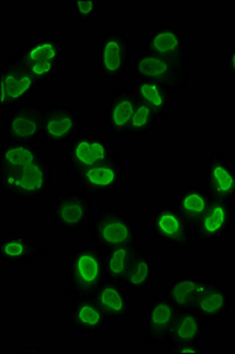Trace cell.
I'll list each match as a JSON object with an SVG mask.
<instances>
[{"label":"cell","instance_id":"cell-1","mask_svg":"<svg viewBox=\"0 0 235 354\" xmlns=\"http://www.w3.org/2000/svg\"><path fill=\"white\" fill-rule=\"evenodd\" d=\"M104 281L106 260L101 248L84 245L70 254L65 268V283L71 300L93 297Z\"/></svg>","mask_w":235,"mask_h":354},{"label":"cell","instance_id":"cell-2","mask_svg":"<svg viewBox=\"0 0 235 354\" xmlns=\"http://www.w3.org/2000/svg\"><path fill=\"white\" fill-rule=\"evenodd\" d=\"M51 185V165L43 151L32 165L0 171L1 193L17 201H35L44 198Z\"/></svg>","mask_w":235,"mask_h":354},{"label":"cell","instance_id":"cell-3","mask_svg":"<svg viewBox=\"0 0 235 354\" xmlns=\"http://www.w3.org/2000/svg\"><path fill=\"white\" fill-rule=\"evenodd\" d=\"M188 63L142 51L133 62V78L155 82L173 93H181L188 85Z\"/></svg>","mask_w":235,"mask_h":354},{"label":"cell","instance_id":"cell-4","mask_svg":"<svg viewBox=\"0 0 235 354\" xmlns=\"http://www.w3.org/2000/svg\"><path fill=\"white\" fill-rule=\"evenodd\" d=\"M66 43L57 37H37L19 50L39 88L49 84L57 76L64 57Z\"/></svg>","mask_w":235,"mask_h":354},{"label":"cell","instance_id":"cell-5","mask_svg":"<svg viewBox=\"0 0 235 354\" xmlns=\"http://www.w3.org/2000/svg\"><path fill=\"white\" fill-rule=\"evenodd\" d=\"M133 45L129 38L118 28L103 32L95 53L93 68L104 80H120L129 68Z\"/></svg>","mask_w":235,"mask_h":354},{"label":"cell","instance_id":"cell-6","mask_svg":"<svg viewBox=\"0 0 235 354\" xmlns=\"http://www.w3.org/2000/svg\"><path fill=\"white\" fill-rule=\"evenodd\" d=\"M91 239L98 248L108 250L138 240V228L123 210L104 207L93 214Z\"/></svg>","mask_w":235,"mask_h":354},{"label":"cell","instance_id":"cell-7","mask_svg":"<svg viewBox=\"0 0 235 354\" xmlns=\"http://www.w3.org/2000/svg\"><path fill=\"white\" fill-rule=\"evenodd\" d=\"M38 90L39 85L35 81L19 51L0 68L1 109L30 102L38 93Z\"/></svg>","mask_w":235,"mask_h":354},{"label":"cell","instance_id":"cell-8","mask_svg":"<svg viewBox=\"0 0 235 354\" xmlns=\"http://www.w3.org/2000/svg\"><path fill=\"white\" fill-rule=\"evenodd\" d=\"M93 203L95 198L81 187L61 190L53 198L51 218L66 233H77L89 221Z\"/></svg>","mask_w":235,"mask_h":354},{"label":"cell","instance_id":"cell-9","mask_svg":"<svg viewBox=\"0 0 235 354\" xmlns=\"http://www.w3.org/2000/svg\"><path fill=\"white\" fill-rule=\"evenodd\" d=\"M73 177L78 187L91 194L93 198H106L122 189L126 180V167L118 153L109 160L86 169L79 170Z\"/></svg>","mask_w":235,"mask_h":354},{"label":"cell","instance_id":"cell-10","mask_svg":"<svg viewBox=\"0 0 235 354\" xmlns=\"http://www.w3.org/2000/svg\"><path fill=\"white\" fill-rule=\"evenodd\" d=\"M6 141L38 145L43 138L44 105L26 102L6 109L3 116Z\"/></svg>","mask_w":235,"mask_h":354},{"label":"cell","instance_id":"cell-11","mask_svg":"<svg viewBox=\"0 0 235 354\" xmlns=\"http://www.w3.org/2000/svg\"><path fill=\"white\" fill-rule=\"evenodd\" d=\"M150 228L153 238L160 245L178 252H186L191 248V228L175 207H155L151 213Z\"/></svg>","mask_w":235,"mask_h":354},{"label":"cell","instance_id":"cell-12","mask_svg":"<svg viewBox=\"0 0 235 354\" xmlns=\"http://www.w3.org/2000/svg\"><path fill=\"white\" fill-rule=\"evenodd\" d=\"M114 153V145L109 140L97 133H78L70 138L65 149L68 173L73 176L79 170L109 160Z\"/></svg>","mask_w":235,"mask_h":354},{"label":"cell","instance_id":"cell-13","mask_svg":"<svg viewBox=\"0 0 235 354\" xmlns=\"http://www.w3.org/2000/svg\"><path fill=\"white\" fill-rule=\"evenodd\" d=\"M235 227V205L212 198L206 212L191 230L199 245H212L226 238Z\"/></svg>","mask_w":235,"mask_h":354},{"label":"cell","instance_id":"cell-14","mask_svg":"<svg viewBox=\"0 0 235 354\" xmlns=\"http://www.w3.org/2000/svg\"><path fill=\"white\" fill-rule=\"evenodd\" d=\"M81 129V121L71 105H44V124L41 141L50 145H59L69 141Z\"/></svg>","mask_w":235,"mask_h":354},{"label":"cell","instance_id":"cell-15","mask_svg":"<svg viewBox=\"0 0 235 354\" xmlns=\"http://www.w3.org/2000/svg\"><path fill=\"white\" fill-rule=\"evenodd\" d=\"M142 51L167 57L174 61L187 62L189 45L181 30L173 26L158 25L150 30L142 41Z\"/></svg>","mask_w":235,"mask_h":354},{"label":"cell","instance_id":"cell-16","mask_svg":"<svg viewBox=\"0 0 235 354\" xmlns=\"http://www.w3.org/2000/svg\"><path fill=\"white\" fill-rule=\"evenodd\" d=\"M138 102V98L130 88L120 86L113 88L103 113L104 133L115 137L126 136Z\"/></svg>","mask_w":235,"mask_h":354},{"label":"cell","instance_id":"cell-17","mask_svg":"<svg viewBox=\"0 0 235 354\" xmlns=\"http://www.w3.org/2000/svg\"><path fill=\"white\" fill-rule=\"evenodd\" d=\"M176 313V307L162 294L153 299L143 312V330L147 342L154 345H166Z\"/></svg>","mask_w":235,"mask_h":354},{"label":"cell","instance_id":"cell-18","mask_svg":"<svg viewBox=\"0 0 235 354\" xmlns=\"http://www.w3.org/2000/svg\"><path fill=\"white\" fill-rule=\"evenodd\" d=\"M131 290L122 282L106 281L93 294L102 312L108 320L126 322L133 317Z\"/></svg>","mask_w":235,"mask_h":354},{"label":"cell","instance_id":"cell-19","mask_svg":"<svg viewBox=\"0 0 235 354\" xmlns=\"http://www.w3.org/2000/svg\"><path fill=\"white\" fill-rule=\"evenodd\" d=\"M209 280L211 279L203 278L198 274H174L162 295L178 310H196L200 297L208 286Z\"/></svg>","mask_w":235,"mask_h":354},{"label":"cell","instance_id":"cell-20","mask_svg":"<svg viewBox=\"0 0 235 354\" xmlns=\"http://www.w3.org/2000/svg\"><path fill=\"white\" fill-rule=\"evenodd\" d=\"M212 198L235 203V168L219 153L213 151L205 173Z\"/></svg>","mask_w":235,"mask_h":354},{"label":"cell","instance_id":"cell-21","mask_svg":"<svg viewBox=\"0 0 235 354\" xmlns=\"http://www.w3.org/2000/svg\"><path fill=\"white\" fill-rule=\"evenodd\" d=\"M70 328L78 334L101 333L106 328V319L93 297L73 300L66 315Z\"/></svg>","mask_w":235,"mask_h":354},{"label":"cell","instance_id":"cell-22","mask_svg":"<svg viewBox=\"0 0 235 354\" xmlns=\"http://www.w3.org/2000/svg\"><path fill=\"white\" fill-rule=\"evenodd\" d=\"M207 322L196 310H178L166 346L171 344L199 345L200 342L208 338Z\"/></svg>","mask_w":235,"mask_h":354},{"label":"cell","instance_id":"cell-23","mask_svg":"<svg viewBox=\"0 0 235 354\" xmlns=\"http://www.w3.org/2000/svg\"><path fill=\"white\" fill-rule=\"evenodd\" d=\"M231 310V295L227 287L209 280L206 290L200 297L196 310L207 322H223Z\"/></svg>","mask_w":235,"mask_h":354},{"label":"cell","instance_id":"cell-24","mask_svg":"<svg viewBox=\"0 0 235 354\" xmlns=\"http://www.w3.org/2000/svg\"><path fill=\"white\" fill-rule=\"evenodd\" d=\"M211 201V195L203 187H187L174 196L175 208L182 215L191 230L205 214Z\"/></svg>","mask_w":235,"mask_h":354},{"label":"cell","instance_id":"cell-25","mask_svg":"<svg viewBox=\"0 0 235 354\" xmlns=\"http://www.w3.org/2000/svg\"><path fill=\"white\" fill-rule=\"evenodd\" d=\"M130 90L136 96L138 102H142L158 113L160 121H162L171 113V95L162 85L155 82L134 78Z\"/></svg>","mask_w":235,"mask_h":354},{"label":"cell","instance_id":"cell-26","mask_svg":"<svg viewBox=\"0 0 235 354\" xmlns=\"http://www.w3.org/2000/svg\"><path fill=\"white\" fill-rule=\"evenodd\" d=\"M154 278L153 260L146 250L138 248L133 255L123 283L133 293H148Z\"/></svg>","mask_w":235,"mask_h":354},{"label":"cell","instance_id":"cell-27","mask_svg":"<svg viewBox=\"0 0 235 354\" xmlns=\"http://www.w3.org/2000/svg\"><path fill=\"white\" fill-rule=\"evenodd\" d=\"M43 250L23 235H3L0 239V260L4 265H26Z\"/></svg>","mask_w":235,"mask_h":354},{"label":"cell","instance_id":"cell-28","mask_svg":"<svg viewBox=\"0 0 235 354\" xmlns=\"http://www.w3.org/2000/svg\"><path fill=\"white\" fill-rule=\"evenodd\" d=\"M43 151L38 145L25 142L5 141L0 148V171L16 169L32 165Z\"/></svg>","mask_w":235,"mask_h":354},{"label":"cell","instance_id":"cell-29","mask_svg":"<svg viewBox=\"0 0 235 354\" xmlns=\"http://www.w3.org/2000/svg\"><path fill=\"white\" fill-rule=\"evenodd\" d=\"M138 248H140V242L136 240L126 245L103 250L104 260H106V280L123 283L130 261Z\"/></svg>","mask_w":235,"mask_h":354},{"label":"cell","instance_id":"cell-30","mask_svg":"<svg viewBox=\"0 0 235 354\" xmlns=\"http://www.w3.org/2000/svg\"><path fill=\"white\" fill-rule=\"evenodd\" d=\"M158 121L160 120L158 113H155L154 110L142 102H138L126 135H146L153 133Z\"/></svg>","mask_w":235,"mask_h":354},{"label":"cell","instance_id":"cell-31","mask_svg":"<svg viewBox=\"0 0 235 354\" xmlns=\"http://www.w3.org/2000/svg\"><path fill=\"white\" fill-rule=\"evenodd\" d=\"M70 8L78 19L93 21L97 11V3L95 0H71Z\"/></svg>","mask_w":235,"mask_h":354},{"label":"cell","instance_id":"cell-32","mask_svg":"<svg viewBox=\"0 0 235 354\" xmlns=\"http://www.w3.org/2000/svg\"><path fill=\"white\" fill-rule=\"evenodd\" d=\"M168 353L178 354H205L207 353L206 348L200 347L199 345H189V344H171L167 345Z\"/></svg>","mask_w":235,"mask_h":354},{"label":"cell","instance_id":"cell-33","mask_svg":"<svg viewBox=\"0 0 235 354\" xmlns=\"http://www.w3.org/2000/svg\"><path fill=\"white\" fill-rule=\"evenodd\" d=\"M225 68L228 76L235 82V44L227 48L225 55Z\"/></svg>","mask_w":235,"mask_h":354},{"label":"cell","instance_id":"cell-34","mask_svg":"<svg viewBox=\"0 0 235 354\" xmlns=\"http://www.w3.org/2000/svg\"><path fill=\"white\" fill-rule=\"evenodd\" d=\"M25 352H41V351L38 350V348H35V350H31V348H24V350H21V353H25Z\"/></svg>","mask_w":235,"mask_h":354},{"label":"cell","instance_id":"cell-35","mask_svg":"<svg viewBox=\"0 0 235 354\" xmlns=\"http://www.w3.org/2000/svg\"><path fill=\"white\" fill-rule=\"evenodd\" d=\"M234 12H235V6H234Z\"/></svg>","mask_w":235,"mask_h":354}]
</instances>
